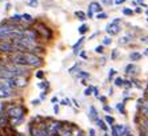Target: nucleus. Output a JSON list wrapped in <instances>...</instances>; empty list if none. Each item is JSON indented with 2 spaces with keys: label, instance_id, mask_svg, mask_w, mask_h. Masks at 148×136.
I'll use <instances>...</instances> for the list:
<instances>
[{
  "label": "nucleus",
  "instance_id": "nucleus-15",
  "mask_svg": "<svg viewBox=\"0 0 148 136\" xmlns=\"http://www.w3.org/2000/svg\"><path fill=\"white\" fill-rule=\"evenodd\" d=\"M96 122H97V126H99V127H100V128H101V129H104V131L107 129V126L104 124V122H103V120H99V119H97Z\"/></svg>",
  "mask_w": 148,
  "mask_h": 136
},
{
  "label": "nucleus",
  "instance_id": "nucleus-40",
  "mask_svg": "<svg viewBox=\"0 0 148 136\" xmlns=\"http://www.w3.org/2000/svg\"><path fill=\"white\" fill-rule=\"evenodd\" d=\"M92 91H93V93H95V96H96V98H99V91H97L96 88H92Z\"/></svg>",
  "mask_w": 148,
  "mask_h": 136
},
{
  "label": "nucleus",
  "instance_id": "nucleus-47",
  "mask_svg": "<svg viewBox=\"0 0 148 136\" xmlns=\"http://www.w3.org/2000/svg\"><path fill=\"white\" fill-rule=\"evenodd\" d=\"M127 136H132V135H127Z\"/></svg>",
  "mask_w": 148,
  "mask_h": 136
},
{
  "label": "nucleus",
  "instance_id": "nucleus-33",
  "mask_svg": "<svg viewBox=\"0 0 148 136\" xmlns=\"http://www.w3.org/2000/svg\"><path fill=\"white\" fill-rule=\"evenodd\" d=\"M106 120H107L108 123H114V117H112V116H106Z\"/></svg>",
  "mask_w": 148,
  "mask_h": 136
},
{
  "label": "nucleus",
  "instance_id": "nucleus-2",
  "mask_svg": "<svg viewBox=\"0 0 148 136\" xmlns=\"http://www.w3.org/2000/svg\"><path fill=\"white\" fill-rule=\"evenodd\" d=\"M23 115H24V108L21 106H14L8 109L7 116L12 117V123L14 124H17L23 120Z\"/></svg>",
  "mask_w": 148,
  "mask_h": 136
},
{
  "label": "nucleus",
  "instance_id": "nucleus-25",
  "mask_svg": "<svg viewBox=\"0 0 148 136\" xmlns=\"http://www.w3.org/2000/svg\"><path fill=\"white\" fill-rule=\"evenodd\" d=\"M43 76H44V72H43V71H38V72H36V78H38V79H43Z\"/></svg>",
  "mask_w": 148,
  "mask_h": 136
},
{
  "label": "nucleus",
  "instance_id": "nucleus-17",
  "mask_svg": "<svg viewBox=\"0 0 148 136\" xmlns=\"http://www.w3.org/2000/svg\"><path fill=\"white\" fill-rule=\"evenodd\" d=\"M21 19H24L25 21H31L32 20V16H31V15H28V14H24V15H21Z\"/></svg>",
  "mask_w": 148,
  "mask_h": 136
},
{
  "label": "nucleus",
  "instance_id": "nucleus-48",
  "mask_svg": "<svg viewBox=\"0 0 148 136\" xmlns=\"http://www.w3.org/2000/svg\"><path fill=\"white\" fill-rule=\"evenodd\" d=\"M0 1H3V0H0Z\"/></svg>",
  "mask_w": 148,
  "mask_h": 136
},
{
  "label": "nucleus",
  "instance_id": "nucleus-27",
  "mask_svg": "<svg viewBox=\"0 0 148 136\" xmlns=\"http://www.w3.org/2000/svg\"><path fill=\"white\" fill-rule=\"evenodd\" d=\"M12 20H15V21L21 20V15H14V16H12Z\"/></svg>",
  "mask_w": 148,
  "mask_h": 136
},
{
  "label": "nucleus",
  "instance_id": "nucleus-24",
  "mask_svg": "<svg viewBox=\"0 0 148 136\" xmlns=\"http://www.w3.org/2000/svg\"><path fill=\"white\" fill-rule=\"evenodd\" d=\"M83 40H84V38H80V39H79V41H77V43H76V44L73 45V49H76V48L79 47V45H80V44H82V43H83Z\"/></svg>",
  "mask_w": 148,
  "mask_h": 136
},
{
  "label": "nucleus",
  "instance_id": "nucleus-1",
  "mask_svg": "<svg viewBox=\"0 0 148 136\" xmlns=\"http://www.w3.org/2000/svg\"><path fill=\"white\" fill-rule=\"evenodd\" d=\"M12 63L16 65H23V67H39L41 64V59L36 56L35 54L29 52H19V54L12 55L11 58Z\"/></svg>",
  "mask_w": 148,
  "mask_h": 136
},
{
  "label": "nucleus",
  "instance_id": "nucleus-21",
  "mask_svg": "<svg viewBox=\"0 0 148 136\" xmlns=\"http://www.w3.org/2000/svg\"><path fill=\"white\" fill-rule=\"evenodd\" d=\"M123 79H120V78H117L116 79V80H115V84H116V85H119V87H120V85H123Z\"/></svg>",
  "mask_w": 148,
  "mask_h": 136
},
{
  "label": "nucleus",
  "instance_id": "nucleus-12",
  "mask_svg": "<svg viewBox=\"0 0 148 136\" xmlns=\"http://www.w3.org/2000/svg\"><path fill=\"white\" fill-rule=\"evenodd\" d=\"M131 60H134V61H136V60H139V59H141V55L139 54V52H132L131 54Z\"/></svg>",
  "mask_w": 148,
  "mask_h": 136
},
{
  "label": "nucleus",
  "instance_id": "nucleus-5",
  "mask_svg": "<svg viewBox=\"0 0 148 136\" xmlns=\"http://www.w3.org/2000/svg\"><path fill=\"white\" fill-rule=\"evenodd\" d=\"M11 88L7 87L5 84L0 85V99H5V98H10L11 96Z\"/></svg>",
  "mask_w": 148,
  "mask_h": 136
},
{
  "label": "nucleus",
  "instance_id": "nucleus-39",
  "mask_svg": "<svg viewBox=\"0 0 148 136\" xmlns=\"http://www.w3.org/2000/svg\"><path fill=\"white\" fill-rule=\"evenodd\" d=\"M112 136H119L117 135V132H116V129H115V126L112 127Z\"/></svg>",
  "mask_w": 148,
  "mask_h": 136
},
{
  "label": "nucleus",
  "instance_id": "nucleus-31",
  "mask_svg": "<svg viewBox=\"0 0 148 136\" xmlns=\"http://www.w3.org/2000/svg\"><path fill=\"white\" fill-rule=\"evenodd\" d=\"M97 19H106V17H107V15L106 14H97Z\"/></svg>",
  "mask_w": 148,
  "mask_h": 136
},
{
  "label": "nucleus",
  "instance_id": "nucleus-10",
  "mask_svg": "<svg viewBox=\"0 0 148 136\" xmlns=\"http://www.w3.org/2000/svg\"><path fill=\"white\" fill-rule=\"evenodd\" d=\"M75 16L79 17V20H82V21L86 20V14H84L83 11H76V12H75Z\"/></svg>",
  "mask_w": 148,
  "mask_h": 136
},
{
  "label": "nucleus",
  "instance_id": "nucleus-14",
  "mask_svg": "<svg viewBox=\"0 0 148 136\" xmlns=\"http://www.w3.org/2000/svg\"><path fill=\"white\" fill-rule=\"evenodd\" d=\"M60 132H62V136H71V129H67V128H64V129H60Z\"/></svg>",
  "mask_w": 148,
  "mask_h": 136
},
{
  "label": "nucleus",
  "instance_id": "nucleus-18",
  "mask_svg": "<svg viewBox=\"0 0 148 136\" xmlns=\"http://www.w3.org/2000/svg\"><path fill=\"white\" fill-rule=\"evenodd\" d=\"M143 113L147 116V119H148V103H145L144 106H143Z\"/></svg>",
  "mask_w": 148,
  "mask_h": 136
},
{
  "label": "nucleus",
  "instance_id": "nucleus-4",
  "mask_svg": "<svg viewBox=\"0 0 148 136\" xmlns=\"http://www.w3.org/2000/svg\"><path fill=\"white\" fill-rule=\"evenodd\" d=\"M15 51V47L12 43H8V41H1L0 43V52H12Z\"/></svg>",
  "mask_w": 148,
  "mask_h": 136
},
{
  "label": "nucleus",
  "instance_id": "nucleus-16",
  "mask_svg": "<svg viewBox=\"0 0 148 136\" xmlns=\"http://www.w3.org/2000/svg\"><path fill=\"white\" fill-rule=\"evenodd\" d=\"M87 30H88V27H87L86 24H83V25H80V28H79V32H80V34H86V32H87Z\"/></svg>",
  "mask_w": 148,
  "mask_h": 136
},
{
  "label": "nucleus",
  "instance_id": "nucleus-6",
  "mask_svg": "<svg viewBox=\"0 0 148 136\" xmlns=\"http://www.w3.org/2000/svg\"><path fill=\"white\" fill-rule=\"evenodd\" d=\"M90 11L91 12H101V5H100L99 3H96V1H92V3L90 4Z\"/></svg>",
  "mask_w": 148,
  "mask_h": 136
},
{
  "label": "nucleus",
  "instance_id": "nucleus-19",
  "mask_svg": "<svg viewBox=\"0 0 148 136\" xmlns=\"http://www.w3.org/2000/svg\"><path fill=\"white\" fill-rule=\"evenodd\" d=\"M28 4H29L31 7H38L39 1H38V0H29V1H28Z\"/></svg>",
  "mask_w": 148,
  "mask_h": 136
},
{
  "label": "nucleus",
  "instance_id": "nucleus-23",
  "mask_svg": "<svg viewBox=\"0 0 148 136\" xmlns=\"http://www.w3.org/2000/svg\"><path fill=\"white\" fill-rule=\"evenodd\" d=\"M123 12H124V15H132V10H131V8H124Z\"/></svg>",
  "mask_w": 148,
  "mask_h": 136
},
{
  "label": "nucleus",
  "instance_id": "nucleus-8",
  "mask_svg": "<svg viewBox=\"0 0 148 136\" xmlns=\"http://www.w3.org/2000/svg\"><path fill=\"white\" fill-rule=\"evenodd\" d=\"M0 78L10 79V78H12V73L10 72V69H8V68H3V69H0Z\"/></svg>",
  "mask_w": 148,
  "mask_h": 136
},
{
  "label": "nucleus",
  "instance_id": "nucleus-49",
  "mask_svg": "<svg viewBox=\"0 0 148 136\" xmlns=\"http://www.w3.org/2000/svg\"><path fill=\"white\" fill-rule=\"evenodd\" d=\"M147 15H148V12H147Z\"/></svg>",
  "mask_w": 148,
  "mask_h": 136
},
{
  "label": "nucleus",
  "instance_id": "nucleus-42",
  "mask_svg": "<svg viewBox=\"0 0 148 136\" xmlns=\"http://www.w3.org/2000/svg\"><path fill=\"white\" fill-rule=\"evenodd\" d=\"M101 1H103L104 4H107V5H110V4L112 3V1H111V0H101Z\"/></svg>",
  "mask_w": 148,
  "mask_h": 136
},
{
  "label": "nucleus",
  "instance_id": "nucleus-28",
  "mask_svg": "<svg viewBox=\"0 0 148 136\" xmlns=\"http://www.w3.org/2000/svg\"><path fill=\"white\" fill-rule=\"evenodd\" d=\"M141 43H144V44H148V36H143V38L140 39Z\"/></svg>",
  "mask_w": 148,
  "mask_h": 136
},
{
  "label": "nucleus",
  "instance_id": "nucleus-26",
  "mask_svg": "<svg viewBox=\"0 0 148 136\" xmlns=\"http://www.w3.org/2000/svg\"><path fill=\"white\" fill-rule=\"evenodd\" d=\"M117 109L120 111L121 113H125V111H124V106L123 104H117Z\"/></svg>",
  "mask_w": 148,
  "mask_h": 136
},
{
  "label": "nucleus",
  "instance_id": "nucleus-9",
  "mask_svg": "<svg viewBox=\"0 0 148 136\" xmlns=\"http://www.w3.org/2000/svg\"><path fill=\"white\" fill-rule=\"evenodd\" d=\"M115 129H116V132H117V135H119V136H123V135H125V133H127V129L124 128L123 124L116 126V127H115Z\"/></svg>",
  "mask_w": 148,
  "mask_h": 136
},
{
  "label": "nucleus",
  "instance_id": "nucleus-29",
  "mask_svg": "<svg viewBox=\"0 0 148 136\" xmlns=\"http://www.w3.org/2000/svg\"><path fill=\"white\" fill-rule=\"evenodd\" d=\"M135 67L134 65H127V68H125V71H127V73H130V71H134Z\"/></svg>",
  "mask_w": 148,
  "mask_h": 136
},
{
  "label": "nucleus",
  "instance_id": "nucleus-38",
  "mask_svg": "<svg viewBox=\"0 0 148 136\" xmlns=\"http://www.w3.org/2000/svg\"><path fill=\"white\" fill-rule=\"evenodd\" d=\"M90 136H96V133H95V129H93V128L90 129Z\"/></svg>",
  "mask_w": 148,
  "mask_h": 136
},
{
  "label": "nucleus",
  "instance_id": "nucleus-7",
  "mask_svg": "<svg viewBox=\"0 0 148 136\" xmlns=\"http://www.w3.org/2000/svg\"><path fill=\"white\" fill-rule=\"evenodd\" d=\"M60 129H62V126H60V123L59 122H56V123H53V124L49 126V132L51 133H58Z\"/></svg>",
  "mask_w": 148,
  "mask_h": 136
},
{
  "label": "nucleus",
  "instance_id": "nucleus-41",
  "mask_svg": "<svg viewBox=\"0 0 148 136\" xmlns=\"http://www.w3.org/2000/svg\"><path fill=\"white\" fill-rule=\"evenodd\" d=\"M39 103H40V99H36V100H34V102H32V104H34V106H38Z\"/></svg>",
  "mask_w": 148,
  "mask_h": 136
},
{
  "label": "nucleus",
  "instance_id": "nucleus-44",
  "mask_svg": "<svg viewBox=\"0 0 148 136\" xmlns=\"http://www.w3.org/2000/svg\"><path fill=\"white\" fill-rule=\"evenodd\" d=\"M58 102V98H52V103H56Z\"/></svg>",
  "mask_w": 148,
  "mask_h": 136
},
{
  "label": "nucleus",
  "instance_id": "nucleus-35",
  "mask_svg": "<svg viewBox=\"0 0 148 136\" xmlns=\"http://www.w3.org/2000/svg\"><path fill=\"white\" fill-rule=\"evenodd\" d=\"M115 75V69H111V71H110V73H108V78H112V76H114Z\"/></svg>",
  "mask_w": 148,
  "mask_h": 136
},
{
  "label": "nucleus",
  "instance_id": "nucleus-46",
  "mask_svg": "<svg viewBox=\"0 0 148 136\" xmlns=\"http://www.w3.org/2000/svg\"><path fill=\"white\" fill-rule=\"evenodd\" d=\"M145 55H148V49H147V52H145Z\"/></svg>",
  "mask_w": 148,
  "mask_h": 136
},
{
  "label": "nucleus",
  "instance_id": "nucleus-3",
  "mask_svg": "<svg viewBox=\"0 0 148 136\" xmlns=\"http://www.w3.org/2000/svg\"><path fill=\"white\" fill-rule=\"evenodd\" d=\"M120 21V19H116V20H114L112 23H110L107 25V32L110 35H116V34H119V25H117V23Z\"/></svg>",
  "mask_w": 148,
  "mask_h": 136
},
{
  "label": "nucleus",
  "instance_id": "nucleus-37",
  "mask_svg": "<svg viewBox=\"0 0 148 136\" xmlns=\"http://www.w3.org/2000/svg\"><path fill=\"white\" fill-rule=\"evenodd\" d=\"M53 112H55V113L59 112V106H58V104H55V106H53Z\"/></svg>",
  "mask_w": 148,
  "mask_h": 136
},
{
  "label": "nucleus",
  "instance_id": "nucleus-34",
  "mask_svg": "<svg viewBox=\"0 0 148 136\" xmlns=\"http://www.w3.org/2000/svg\"><path fill=\"white\" fill-rule=\"evenodd\" d=\"M91 91H92V88H87L86 91H84V95H87V96L91 95Z\"/></svg>",
  "mask_w": 148,
  "mask_h": 136
},
{
  "label": "nucleus",
  "instance_id": "nucleus-22",
  "mask_svg": "<svg viewBox=\"0 0 148 136\" xmlns=\"http://www.w3.org/2000/svg\"><path fill=\"white\" fill-rule=\"evenodd\" d=\"M77 76H79V78H90V75H88V73H84L83 71H80L79 73H77Z\"/></svg>",
  "mask_w": 148,
  "mask_h": 136
},
{
  "label": "nucleus",
  "instance_id": "nucleus-36",
  "mask_svg": "<svg viewBox=\"0 0 148 136\" xmlns=\"http://www.w3.org/2000/svg\"><path fill=\"white\" fill-rule=\"evenodd\" d=\"M124 1H127V0H115V4H117V5H119V4H123Z\"/></svg>",
  "mask_w": 148,
  "mask_h": 136
},
{
  "label": "nucleus",
  "instance_id": "nucleus-11",
  "mask_svg": "<svg viewBox=\"0 0 148 136\" xmlns=\"http://www.w3.org/2000/svg\"><path fill=\"white\" fill-rule=\"evenodd\" d=\"M90 119L91 120H97L96 119V109L93 108V107L90 108Z\"/></svg>",
  "mask_w": 148,
  "mask_h": 136
},
{
  "label": "nucleus",
  "instance_id": "nucleus-32",
  "mask_svg": "<svg viewBox=\"0 0 148 136\" xmlns=\"http://www.w3.org/2000/svg\"><path fill=\"white\" fill-rule=\"evenodd\" d=\"M95 51H96L97 54H101V52H103V47H101V45H100V47H96L95 48Z\"/></svg>",
  "mask_w": 148,
  "mask_h": 136
},
{
  "label": "nucleus",
  "instance_id": "nucleus-43",
  "mask_svg": "<svg viewBox=\"0 0 148 136\" xmlns=\"http://www.w3.org/2000/svg\"><path fill=\"white\" fill-rule=\"evenodd\" d=\"M104 111H107V112H111V108L108 106H104Z\"/></svg>",
  "mask_w": 148,
  "mask_h": 136
},
{
  "label": "nucleus",
  "instance_id": "nucleus-30",
  "mask_svg": "<svg viewBox=\"0 0 148 136\" xmlns=\"http://www.w3.org/2000/svg\"><path fill=\"white\" fill-rule=\"evenodd\" d=\"M103 44H111V38H104Z\"/></svg>",
  "mask_w": 148,
  "mask_h": 136
},
{
  "label": "nucleus",
  "instance_id": "nucleus-13",
  "mask_svg": "<svg viewBox=\"0 0 148 136\" xmlns=\"http://www.w3.org/2000/svg\"><path fill=\"white\" fill-rule=\"evenodd\" d=\"M130 39H131V36H128V35H127V36H123V38L119 40V43H120V44H127Z\"/></svg>",
  "mask_w": 148,
  "mask_h": 136
},
{
  "label": "nucleus",
  "instance_id": "nucleus-20",
  "mask_svg": "<svg viewBox=\"0 0 148 136\" xmlns=\"http://www.w3.org/2000/svg\"><path fill=\"white\" fill-rule=\"evenodd\" d=\"M38 87H39V88H47V87H48V83H47V82H41V83H39V84H38Z\"/></svg>",
  "mask_w": 148,
  "mask_h": 136
},
{
  "label": "nucleus",
  "instance_id": "nucleus-45",
  "mask_svg": "<svg viewBox=\"0 0 148 136\" xmlns=\"http://www.w3.org/2000/svg\"><path fill=\"white\" fill-rule=\"evenodd\" d=\"M49 136H59V135H58V133H51Z\"/></svg>",
  "mask_w": 148,
  "mask_h": 136
}]
</instances>
